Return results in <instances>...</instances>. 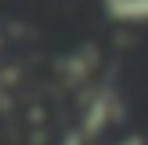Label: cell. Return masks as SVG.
Instances as JSON below:
<instances>
[{
    "instance_id": "1",
    "label": "cell",
    "mask_w": 148,
    "mask_h": 145,
    "mask_svg": "<svg viewBox=\"0 0 148 145\" xmlns=\"http://www.w3.org/2000/svg\"><path fill=\"white\" fill-rule=\"evenodd\" d=\"M119 18H148V0H105Z\"/></svg>"
}]
</instances>
